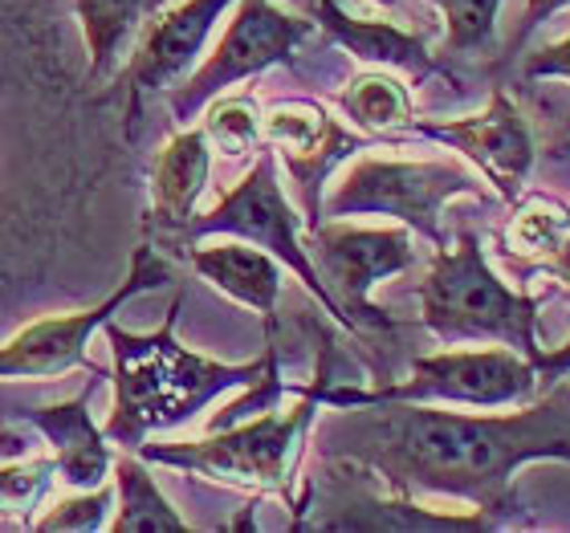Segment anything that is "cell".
I'll return each mask as SVG.
<instances>
[{
    "instance_id": "cell-1",
    "label": "cell",
    "mask_w": 570,
    "mask_h": 533,
    "mask_svg": "<svg viewBox=\"0 0 570 533\" xmlns=\"http://www.w3.org/2000/svg\"><path fill=\"white\" fill-rule=\"evenodd\" d=\"M343 424V456L367 464L392 493H440L473 501L476 513L510 510V485L522 464H570V403L542 399L505 415L436 412V403H358Z\"/></svg>"
},
{
    "instance_id": "cell-2",
    "label": "cell",
    "mask_w": 570,
    "mask_h": 533,
    "mask_svg": "<svg viewBox=\"0 0 570 533\" xmlns=\"http://www.w3.org/2000/svg\"><path fill=\"white\" fill-rule=\"evenodd\" d=\"M179 322V297L167 309L164 326L155 334H131L107 322V343L115 351V412L107 420V440L135 452L147 444L151 432L184 424L196 412H204L216 395L233 392V387H249L265 375L274 343L265 358L253 363H216L176 338Z\"/></svg>"
},
{
    "instance_id": "cell-3",
    "label": "cell",
    "mask_w": 570,
    "mask_h": 533,
    "mask_svg": "<svg viewBox=\"0 0 570 533\" xmlns=\"http://www.w3.org/2000/svg\"><path fill=\"white\" fill-rule=\"evenodd\" d=\"M331 371L322 358L318 375L309 379L302 399L289 412L265 407L253 420H237L228 427H216L204 440H184V444H139V456L147 464H167L196 476H213L220 485L237 488H262L277 497L294 501V468L306 444V432L322 407Z\"/></svg>"
},
{
    "instance_id": "cell-4",
    "label": "cell",
    "mask_w": 570,
    "mask_h": 533,
    "mask_svg": "<svg viewBox=\"0 0 570 533\" xmlns=\"http://www.w3.org/2000/svg\"><path fill=\"white\" fill-rule=\"evenodd\" d=\"M424 326L440 343H493L510 346L534 363L547 346L538 338V297L513 294L489 269L476 233H461L440 245L424 285H420Z\"/></svg>"
},
{
    "instance_id": "cell-5",
    "label": "cell",
    "mask_w": 570,
    "mask_h": 533,
    "mask_svg": "<svg viewBox=\"0 0 570 533\" xmlns=\"http://www.w3.org/2000/svg\"><path fill=\"white\" fill-rule=\"evenodd\" d=\"M456 196H476V176L452 159H380L367 155L351 164L331 200L326 216H392L432 245H444L440 213Z\"/></svg>"
},
{
    "instance_id": "cell-6",
    "label": "cell",
    "mask_w": 570,
    "mask_h": 533,
    "mask_svg": "<svg viewBox=\"0 0 570 533\" xmlns=\"http://www.w3.org/2000/svg\"><path fill=\"white\" fill-rule=\"evenodd\" d=\"M538 392L534 363L510 346H485V351H444L412 363L404 383H387L375 392L358 387H331L322 403L331 407H358V403H464V407H510Z\"/></svg>"
},
{
    "instance_id": "cell-7",
    "label": "cell",
    "mask_w": 570,
    "mask_h": 533,
    "mask_svg": "<svg viewBox=\"0 0 570 533\" xmlns=\"http://www.w3.org/2000/svg\"><path fill=\"white\" fill-rule=\"evenodd\" d=\"M297 228H302V216L285 200L282 179H277V159L274 155H262V159L249 167V176L240 179L237 188L228 191L213 213L191 216L188 228L179 233V240H184V245H196V240H204V237H237V240H249V245H257V249H265V253H274L285 269L297 273V282L318 297L322 306H326V314H331L338 326L355 330V326L346 322L343 309H338L334 294L326 289V282L318 277L314 261H309L306 245L297 237Z\"/></svg>"
},
{
    "instance_id": "cell-8",
    "label": "cell",
    "mask_w": 570,
    "mask_h": 533,
    "mask_svg": "<svg viewBox=\"0 0 570 533\" xmlns=\"http://www.w3.org/2000/svg\"><path fill=\"white\" fill-rule=\"evenodd\" d=\"M309 29H314V21L289 17L274 0H240L237 17L228 21L225 37L216 41L208 61L179 90H171L176 122H191L216 95H225L228 86L245 82L269 66L294 61V49L306 41Z\"/></svg>"
},
{
    "instance_id": "cell-9",
    "label": "cell",
    "mask_w": 570,
    "mask_h": 533,
    "mask_svg": "<svg viewBox=\"0 0 570 533\" xmlns=\"http://www.w3.org/2000/svg\"><path fill=\"white\" fill-rule=\"evenodd\" d=\"M171 277H176V269H171L151 245H139L127 282H122L102 306L82 309V314L29 322L21 334H12L9 343L0 346V379H58L66 371L82 367L90 334L102 330L110 322V314H115L122 302H131L135 294H147V289H159V285H167Z\"/></svg>"
},
{
    "instance_id": "cell-10",
    "label": "cell",
    "mask_w": 570,
    "mask_h": 533,
    "mask_svg": "<svg viewBox=\"0 0 570 533\" xmlns=\"http://www.w3.org/2000/svg\"><path fill=\"white\" fill-rule=\"evenodd\" d=\"M309 261L334 294L351 326H392L371 302V289L383 277H395L416 265V249L407 228H355V225H314L309 228Z\"/></svg>"
},
{
    "instance_id": "cell-11",
    "label": "cell",
    "mask_w": 570,
    "mask_h": 533,
    "mask_svg": "<svg viewBox=\"0 0 570 533\" xmlns=\"http://www.w3.org/2000/svg\"><path fill=\"white\" fill-rule=\"evenodd\" d=\"M416 131L424 139L449 142L452 151H461L498 188L505 204L522 200V188L530 179V167H534V139L505 95L489 98V107L481 115L449 122H416Z\"/></svg>"
},
{
    "instance_id": "cell-12",
    "label": "cell",
    "mask_w": 570,
    "mask_h": 533,
    "mask_svg": "<svg viewBox=\"0 0 570 533\" xmlns=\"http://www.w3.org/2000/svg\"><path fill=\"white\" fill-rule=\"evenodd\" d=\"M262 135L302 188L306 228L322 225V184L343 159L363 151V139L343 131L318 102H277L269 115H262Z\"/></svg>"
},
{
    "instance_id": "cell-13",
    "label": "cell",
    "mask_w": 570,
    "mask_h": 533,
    "mask_svg": "<svg viewBox=\"0 0 570 533\" xmlns=\"http://www.w3.org/2000/svg\"><path fill=\"white\" fill-rule=\"evenodd\" d=\"M237 0H184L176 9L159 12L147 33H142L139 49H135L131 66L122 70L119 82L131 90V98L139 102V95L147 90H167L176 86L184 73L196 66V58L204 53V41L216 29L220 12Z\"/></svg>"
},
{
    "instance_id": "cell-14",
    "label": "cell",
    "mask_w": 570,
    "mask_h": 533,
    "mask_svg": "<svg viewBox=\"0 0 570 533\" xmlns=\"http://www.w3.org/2000/svg\"><path fill=\"white\" fill-rule=\"evenodd\" d=\"M95 387H98V379H90L82 392H78V399L58 403V407L17 412L21 424H29L33 432H41V436L49 440L61 481H66L73 493L107 485L110 468H115L107 432H98L95 415H90V395H95Z\"/></svg>"
},
{
    "instance_id": "cell-15",
    "label": "cell",
    "mask_w": 570,
    "mask_h": 533,
    "mask_svg": "<svg viewBox=\"0 0 570 533\" xmlns=\"http://www.w3.org/2000/svg\"><path fill=\"white\" fill-rule=\"evenodd\" d=\"M213 171V142L200 131H179L167 142L151 171V228H164V237H179L191 220V208L208 188Z\"/></svg>"
},
{
    "instance_id": "cell-16",
    "label": "cell",
    "mask_w": 570,
    "mask_h": 533,
    "mask_svg": "<svg viewBox=\"0 0 570 533\" xmlns=\"http://www.w3.org/2000/svg\"><path fill=\"white\" fill-rule=\"evenodd\" d=\"M314 21L351 53L367 61L375 70H404L412 78H432L444 73L440 61L428 53V46L416 33H404L387 21H358L351 12L338 9V0H314Z\"/></svg>"
},
{
    "instance_id": "cell-17",
    "label": "cell",
    "mask_w": 570,
    "mask_h": 533,
    "mask_svg": "<svg viewBox=\"0 0 570 533\" xmlns=\"http://www.w3.org/2000/svg\"><path fill=\"white\" fill-rule=\"evenodd\" d=\"M191 269L233 302L257 309L265 326L274 330L277 294H282V265L274 253L257 249L249 240H228V245H213V249H191Z\"/></svg>"
},
{
    "instance_id": "cell-18",
    "label": "cell",
    "mask_w": 570,
    "mask_h": 533,
    "mask_svg": "<svg viewBox=\"0 0 570 533\" xmlns=\"http://www.w3.org/2000/svg\"><path fill=\"white\" fill-rule=\"evenodd\" d=\"M155 4L159 0H73L86 46H90V73H86L90 82H102L115 70V61L122 58L131 33Z\"/></svg>"
},
{
    "instance_id": "cell-19",
    "label": "cell",
    "mask_w": 570,
    "mask_h": 533,
    "mask_svg": "<svg viewBox=\"0 0 570 533\" xmlns=\"http://www.w3.org/2000/svg\"><path fill=\"white\" fill-rule=\"evenodd\" d=\"M115 493H119V517L110 522L115 533H184L188 522L171 510V501L159 493L151 473L142 468V456L115 461Z\"/></svg>"
},
{
    "instance_id": "cell-20",
    "label": "cell",
    "mask_w": 570,
    "mask_h": 533,
    "mask_svg": "<svg viewBox=\"0 0 570 533\" xmlns=\"http://www.w3.org/2000/svg\"><path fill=\"white\" fill-rule=\"evenodd\" d=\"M338 107L358 131L367 135H387L395 127H407L412 122V95L407 86L392 73H383L371 66L367 73L351 78L343 95H338Z\"/></svg>"
},
{
    "instance_id": "cell-21",
    "label": "cell",
    "mask_w": 570,
    "mask_h": 533,
    "mask_svg": "<svg viewBox=\"0 0 570 533\" xmlns=\"http://www.w3.org/2000/svg\"><path fill=\"white\" fill-rule=\"evenodd\" d=\"M570 228V208H562L550 196H525L513 208L510 225H505V253L513 257H530V261H550L559 253L562 237Z\"/></svg>"
},
{
    "instance_id": "cell-22",
    "label": "cell",
    "mask_w": 570,
    "mask_h": 533,
    "mask_svg": "<svg viewBox=\"0 0 570 533\" xmlns=\"http://www.w3.org/2000/svg\"><path fill=\"white\" fill-rule=\"evenodd\" d=\"M204 135L216 151H225L228 159H240V155H253L265 142L262 135V110L249 95H216L208 107H204Z\"/></svg>"
},
{
    "instance_id": "cell-23",
    "label": "cell",
    "mask_w": 570,
    "mask_h": 533,
    "mask_svg": "<svg viewBox=\"0 0 570 533\" xmlns=\"http://www.w3.org/2000/svg\"><path fill=\"white\" fill-rule=\"evenodd\" d=\"M53 476H58L53 456H17V461L0 464V517L29 522L33 510H41Z\"/></svg>"
},
{
    "instance_id": "cell-24",
    "label": "cell",
    "mask_w": 570,
    "mask_h": 533,
    "mask_svg": "<svg viewBox=\"0 0 570 533\" xmlns=\"http://www.w3.org/2000/svg\"><path fill=\"white\" fill-rule=\"evenodd\" d=\"M444 12V49L449 53H476L493 41L501 0H432Z\"/></svg>"
},
{
    "instance_id": "cell-25",
    "label": "cell",
    "mask_w": 570,
    "mask_h": 533,
    "mask_svg": "<svg viewBox=\"0 0 570 533\" xmlns=\"http://www.w3.org/2000/svg\"><path fill=\"white\" fill-rule=\"evenodd\" d=\"M110 485H98V488H86L78 497L61 501L58 510H49L37 530L41 533H53V530H102L107 525V510H110Z\"/></svg>"
},
{
    "instance_id": "cell-26",
    "label": "cell",
    "mask_w": 570,
    "mask_h": 533,
    "mask_svg": "<svg viewBox=\"0 0 570 533\" xmlns=\"http://www.w3.org/2000/svg\"><path fill=\"white\" fill-rule=\"evenodd\" d=\"M525 73H530V78H559V82H570V37L530 53Z\"/></svg>"
},
{
    "instance_id": "cell-27",
    "label": "cell",
    "mask_w": 570,
    "mask_h": 533,
    "mask_svg": "<svg viewBox=\"0 0 570 533\" xmlns=\"http://www.w3.org/2000/svg\"><path fill=\"white\" fill-rule=\"evenodd\" d=\"M559 9H570V0H525V12H522V24H518V33H513V41L510 46L513 49H522V41L530 33H534L538 24H547L550 17Z\"/></svg>"
},
{
    "instance_id": "cell-28",
    "label": "cell",
    "mask_w": 570,
    "mask_h": 533,
    "mask_svg": "<svg viewBox=\"0 0 570 533\" xmlns=\"http://www.w3.org/2000/svg\"><path fill=\"white\" fill-rule=\"evenodd\" d=\"M534 371H538V387H554L562 375H570V338L562 346H554V351L547 346V351L534 358Z\"/></svg>"
},
{
    "instance_id": "cell-29",
    "label": "cell",
    "mask_w": 570,
    "mask_h": 533,
    "mask_svg": "<svg viewBox=\"0 0 570 533\" xmlns=\"http://www.w3.org/2000/svg\"><path fill=\"white\" fill-rule=\"evenodd\" d=\"M33 448V436L21 432V427H0V464L17 461V456H29Z\"/></svg>"
},
{
    "instance_id": "cell-30",
    "label": "cell",
    "mask_w": 570,
    "mask_h": 533,
    "mask_svg": "<svg viewBox=\"0 0 570 533\" xmlns=\"http://www.w3.org/2000/svg\"><path fill=\"white\" fill-rule=\"evenodd\" d=\"M542 269L554 273V277H559L562 285H570V228H567V237H562L559 253H554L550 261H542Z\"/></svg>"
}]
</instances>
